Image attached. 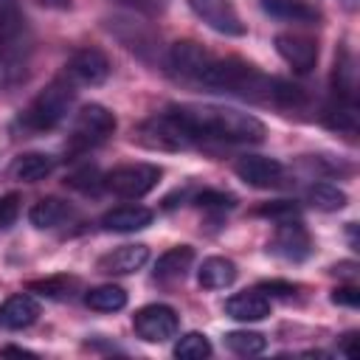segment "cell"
Here are the masks:
<instances>
[{"mask_svg": "<svg viewBox=\"0 0 360 360\" xmlns=\"http://www.w3.org/2000/svg\"><path fill=\"white\" fill-rule=\"evenodd\" d=\"M169 112L183 124L194 143L202 141H228V143H262L267 129L264 124L242 110L219 104H172Z\"/></svg>", "mask_w": 360, "mask_h": 360, "instance_id": "1", "label": "cell"}, {"mask_svg": "<svg viewBox=\"0 0 360 360\" xmlns=\"http://www.w3.org/2000/svg\"><path fill=\"white\" fill-rule=\"evenodd\" d=\"M73 96H76V90H73V82H70L68 76L53 79V82L20 112V127H22L25 132H48V129H53L56 124L65 121V115H68V110H70V104H73Z\"/></svg>", "mask_w": 360, "mask_h": 360, "instance_id": "2", "label": "cell"}, {"mask_svg": "<svg viewBox=\"0 0 360 360\" xmlns=\"http://www.w3.org/2000/svg\"><path fill=\"white\" fill-rule=\"evenodd\" d=\"M115 132V115L104 107V104H84L76 118H73V129H70V152H87L93 146H101L110 135Z\"/></svg>", "mask_w": 360, "mask_h": 360, "instance_id": "3", "label": "cell"}, {"mask_svg": "<svg viewBox=\"0 0 360 360\" xmlns=\"http://www.w3.org/2000/svg\"><path fill=\"white\" fill-rule=\"evenodd\" d=\"M160 180V169L152 163H124L104 174V188L124 200H141Z\"/></svg>", "mask_w": 360, "mask_h": 360, "instance_id": "4", "label": "cell"}, {"mask_svg": "<svg viewBox=\"0 0 360 360\" xmlns=\"http://www.w3.org/2000/svg\"><path fill=\"white\" fill-rule=\"evenodd\" d=\"M138 141L143 146H149V149H166V152H177V149L194 146L191 135L183 129V124L169 110L155 115V118H149V121H143L141 129H138Z\"/></svg>", "mask_w": 360, "mask_h": 360, "instance_id": "5", "label": "cell"}, {"mask_svg": "<svg viewBox=\"0 0 360 360\" xmlns=\"http://www.w3.org/2000/svg\"><path fill=\"white\" fill-rule=\"evenodd\" d=\"M135 335L146 343H163L177 335L180 318L169 304H146L132 315Z\"/></svg>", "mask_w": 360, "mask_h": 360, "instance_id": "6", "label": "cell"}, {"mask_svg": "<svg viewBox=\"0 0 360 360\" xmlns=\"http://www.w3.org/2000/svg\"><path fill=\"white\" fill-rule=\"evenodd\" d=\"M267 253H273L284 262H304L312 253V239L298 219L276 222V231L267 242Z\"/></svg>", "mask_w": 360, "mask_h": 360, "instance_id": "7", "label": "cell"}, {"mask_svg": "<svg viewBox=\"0 0 360 360\" xmlns=\"http://www.w3.org/2000/svg\"><path fill=\"white\" fill-rule=\"evenodd\" d=\"M188 8L217 34L225 37H242L245 34V22L233 6V0H186Z\"/></svg>", "mask_w": 360, "mask_h": 360, "instance_id": "8", "label": "cell"}, {"mask_svg": "<svg viewBox=\"0 0 360 360\" xmlns=\"http://www.w3.org/2000/svg\"><path fill=\"white\" fill-rule=\"evenodd\" d=\"M65 76L73 82V84H104L107 76H110V59L98 51V48H82L76 51L68 65H65Z\"/></svg>", "mask_w": 360, "mask_h": 360, "instance_id": "9", "label": "cell"}, {"mask_svg": "<svg viewBox=\"0 0 360 360\" xmlns=\"http://www.w3.org/2000/svg\"><path fill=\"white\" fill-rule=\"evenodd\" d=\"M233 172L239 174V180H245L253 188H276L284 180V166L276 158H264V155H242L233 163Z\"/></svg>", "mask_w": 360, "mask_h": 360, "instance_id": "10", "label": "cell"}, {"mask_svg": "<svg viewBox=\"0 0 360 360\" xmlns=\"http://www.w3.org/2000/svg\"><path fill=\"white\" fill-rule=\"evenodd\" d=\"M25 42V17L20 0H0V51L6 59H17Z\"/></svg>", "mask_w": 360, "mask_h": 360, "instance_id": "11", "label": "cell"}, {"mask_svg": "<svg viewBox=\"0 0 360 360\" xmlns=\"http://www.w3.org/2000/svg\"><path fill=\"white\" fill-rule=\"evenodd\" d=\"M276 51L278 56L298 73H309L318 62V42L304 34H278L276 37Z\"/></svg>", "mask_w": 360, "mask_h": 360, "instance_id": "12", "label": "cell"}, {"mask_svg": "<svg viewBox=\"0 0 360 360\" xmlns=\"http://www.w3.org/2000/svg\"><path fill=\"white\" fill-rule=\"evenodd\" d=\"M211 59H214V56H211L202 45L188 42V39L174 42L172 51H169V65L174 68V73H180L183 79H191V82H202V76H205Z\"/></svg>", "mask_w": 360, "mask_h": 360, "instance_id": "13", "label": "cell"}, {"mask_svg": "<svg viewBox=\"0 0 360 360\" xmlns=\"http://www.w3.org/2000/svg\"><path fill=\"white\" fill-rule=\"evenodd\" d=\"M146 259H149L146 245H121L98 259V270L107 276H129V273H138L146 264Z\"/></svg>", "mask_w": 360, "mask_h": 360, "instance_id": "14", "label": "cell"}, {"mask_svg": "<svg viewBox=\"0 0 360 360\" xmlns=\"http://www.w3.org/2000/svg\"><path fill=\"white\" fill-rule=\"evenodd\" d=\"M39 318V301L28 292H17L8 295L0 304V326L3 329H28L34 321Z\"/></svg>", "mask_w": 360, "mask_h": 360, "instance_id": "15", "label": "cell"}, {"mask_svg": "<svg viewBox=\"0 0 360 360\" xmlns=\"http://www.w3.org/2000/svg\"><path fill=\"white\" fill-rule=\"evenodd\" d=\"M225 312L233 318V321H242V323H253V321H264L270 315V298L256 287V290H245V292H236L225 301Z\"/></svg>", "mask_w": 360, "mask_h": 360, "instance_id": "16", "label": "cell"}, {"mask_svg": "<svg viewBox=\"0 0 360 360\" xmlns=\"http://www.w3.org/2000/svg\"><path fill=\"white\" fill-rule=\"evenodd\" d=\"M152 211L146 205H115L110 208L104 217H101V228L104 231H112V233H132V231H141L146 225H152Z\"/></svg>", "mask_w": 360, "mask_h": 360, "instance_id": "17", "label": "cell"}, {"mask_svg": "<svg viewBox=\"0 0 360 360\" xmlns=\"http://www.w3.org/2000/svg\"><path fill=\"white\" fill-rule=\"evenodd\" d=\"M194 262V248L188 245H177V248H169L158 262H155V278L158 281H177L188 273Z\"/></svg>", "mask_w": 360, "mask_h": 360, "instance_id": "18", "label": "cell"}, {"mask_svg": "<svg viewBox=\"0 0 360 360\" xmlns=\"http://www.w3.org/2000/svg\"><path fill=\"white\" fill-rule=\"evenodd\" d=\"M200 287L205 290H225L236 281V264L225 256H208L202 264H200Z\"/></svg>", "mask_w": 360, "mask_h": 360, "instance_id": "19", "label": "cell"}, {"mask_svg": "<svg viewBox=\"0 0 360 360\" xmlns=\"http://www.w3.org/2000/svg\"><path fill=\"white\" fill-rule=\"evenodd\" d=\"M70 217H73V208L59 197H45V200L34 202L28 211V219L34 228H56Z\"/></svg>", "mask_w": 360, "mask_h": 360, "instance_id": "20", "label": "cell"}, {"mask_svg": "<svg viewBox=\"0 0 360 360\" xmlns=\"http://www.w3.org/2000/svg\"><path fill=\"white\" fill-rule=\"evenodd\" d=\"M51 172H53V158L45 155V152H28V155H20V158L11 163V174H14V180H22V183L45 180Z\"/></svg>", "mask_w": 360, "mask_h": 360, "instance_id": "21", "label": "cell"}, {"mask_svg": "<svg viewBox=\"0 0 360 360\" xmlns=\"http://www.w3.org/2000/svg\"><path fill=\"white\" fill-rule=\"evenodd\" d=\"M262 8L278 20L292 22H318V8L304 0H262Z\"/></svg>", "mask_w": 360, "mask_h": 360, "instance_id": "22", "label": "cell"}, {"mask_svg": "<svg viewBox=\"0 0 360 360\" xmlns=\"http://www.w3.org/2000/svg\"><path fill=\"white\" fill-rule=\"evenodd\" d=\"M307 202H309L312 208H318V211H340V208L349 202V197H346V191L338 188L335 183L321 180V183H312V186L307 188Z\"/></svg>", "mask_w": 360, "mask_h": 360, "instance_id": "23", "label": "cell"}, {"mask_svg": "<svg viewBox=\"0 0 360 360\" xmlns=\"http://www.w3.org/2000/svg\"><path fill=\"white\" fill-rule=\"evenodd\" d=\"M84 304L96 312H118L127 307V292L118 284H101L84 295Z\"/></svg>", "mask_w": 360, "mask_h": 360, "instance_id": "24", "label": "cell"}, {"mask_svg": "<svg viewBox=\"0 0 360 360\" xmlns=\"http://www.w3.org/2000/svg\"><path fill=\"white\" fill-rule=\"evenodd\" d=\"M225 346H228L233 354L253 357V354H262V352L267 349V338H264L262 332L236 329V332H228V335H225Z\"/></svg>", "mask_w": 360, "mask_h": 360, "instance_id": "25", "label": "cell"}, {"mask_svg": "<svg viewBox=\"0 0 360 360\" xmlns=\"http://www.w3.org/2000/svg\"><path fill=\"white\" fill-rule=\"evenodd\" d=\"M31 292H39L45 298H73V292L79 290V278L73 276H51V278H39V281H31L28 284Z\"/></svg>", "mask_w": 360, "mask_h": 360, "instance_id": "26", "label": "cell"}, {"mask_svg": "<svg viewBox=\"0 0 360 360\" xmlns=\"http://www.w3.org/2000/svg\"><path fill=\"white\" fill-rule=\"evenodd\" d=\"M211 354V343L202 332H188L174 343V357L180 360H202Z\"/></svg>", "mask_w": 360, "mask_h": 360, "instance_id": "27", "label": "cell"}, {"mask_svg": "<svg viewBox=\"0 0 360 360\" xmlns=\"http://www.w3.org/2000/svg\"><path fill=\"white\" fill-rule=\"evenodd\" d=\"M256 217H267L273 222H290V219H298V205L290 202V200H276V202H264L253 211Z\"/></svg>", "mask_w": 360, "mask_h": 360, "instance_id": "28", "label": "cell"}, {"mask_svg": "<svg viewBox=\"0 0 360 360\" xmlns=\"http://www.w3.org/2000/svg\"><path fill=\"white\" fill-rule=\"evenodd\" d=\"M68 186H73V188L90 194V191H98V186H104V177L98 174L96 166H84V169H79L76 174L68 177Z\"/></svg>", "mask_w": 360, "mask_h": 360, "instance_id": "29", "label": "cell"}, {"mask_svg": "<svg viewBox=\"0 0 360 360\" xmlns=\"http://www.w3.org/2000/svg\"><path fill=\"white\" fill-rule=\"evenodd\" d=\"M194 205H200V208H217V211H225V208H233V205H236V200H233V194L205 188V191H200V194L194 197Z\"/></svg>", "mask_w": 360, "mask_h": 360, "instance_id": "30", "label": "cell"}, {"mask_svg": "<svg viewBox=\"0 0 360 360\" xmlns=\"http://www.w3.org/2000/svg\"><path fill=\"white\" fill-rule=\"evenodd\" d=\"M17 214H20V197H17V194L0 197V231L8 228V225H14Z\"/></svg>", "mask_w": 360, "mask_h": 360, "instance_id": "31", "label": "cell"}, {"mask_svg": "<svg viewBox=\"0 0 360 360\" xmlns=\"http://www.w3.org/2000/svg\"><path fill=\"white\" fill-rule=\"evenodd\" d=\"M332 304H338V307H349V309H357V307H360V290H357V287H352V284L338 287V290H332Z\"/></svg>", "mask_w": 360, "mask_h": 360, "instance_id": "32", "label": "cell"}, {"mask_svg": "<svg viewBox=\"0 0 360 360\" xmlns=\"http://www.w3.org/2000/svg\"><path fill=\"white\" fill-rule=\"evenodd\" d=\"M259 290L264 292V295H278V298H290L292 292H295V287L292 284H287V281H264V284H259Z\"/></svg>", "mask_w": 360, "mask_h": 360, "instance_id": "33", "label": "cell"}, {"mask_svg": "<svg viewBox=\"0 0 360 360\" xmlns=\"http://www.w3.org/2000/svg\"><path fill=\"white\" fill-rule=\"evenodd\" d=\"M332 273H338V276H343V278H354V276H357V264H354V262H340V264L332 267Z\"/></svg>", "mask_w": 360, "mask_h": 360, "instance_id": "34", "label": "cell"}, {"mask_svg": "<svg viewBox=\"0 0 360 360\" xmlns=\"http://www.w3.org/2000/svg\"><path fill=\"white\" fill-rule=\"evenodd\" d=\"M0 354H17V357H37L34 352H28V349H20V346H3V349H0Z\"/></svg>", "mask_w": 360, "mask_h": 360, "instance_id": "35", "label": "cell"}, {"mask_svg": "<svg viewBox=\"0 0 360 360\" xmlns=\"http://www.w3.org/2000/svg\"><path fill=\"white\" fill-rule=\"evenodd\" d=\"M354 338H357L354 332H349V335H343V354H349V357L354 354V349H352V340H354Z\"/></svg>", "mask_w": 360, "mask_h": 360, "instance_id": "36", "label": "cell"}, {"mask_svg": "<svg viewBox=\"0 0 360 360\" xmlns=\"http://www.w3.org/2000/svg\"><path fill=\"white\" fill-rule=\"evenodd\" d=\"M45 6H53V8H70V0H39Z\"/></svg>", "mask_w": 360, "mask_h": 360, "instance_id": "37", "label": "cell"}, {"mask_svg": "<svg viewBox=\"0 0 360 360\" xmlns=\"http://www.w3.org/2000/svg\"><path fill=\"white\" fill-rule=\"evenodd\" d=\"M338 3H340L346 11H357V6H360V0H338Z\"/></svg>", "mask_w": 360, "mask_h": 360, "instance_id": "38", "label": "cell"}, {"mask_svg": "<svg viewBox=\"0 0 360 360\" xmlns=\"http://www.w3.org/2000/svg\"><path fill=\"white\" fill-rule=\"evenodd\" d=\"M304 3H312V0H304Z\"/></svg>", "mask_w": 360, "mask_h": 360, "instance_id": "39", "label": "cell"}]
</instances>
